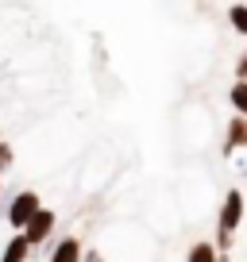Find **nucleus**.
<instances>
[{
  "instance_id": "1",
  "label": "nucleus",
  "mask_w": 247,
  "mask_h": 262,
  "mask_svg": "<svg viewBox=\"0 0 247 262\" xmlns=\"http://www.w3.org/2000/svg\"><path fill=\"white\" fill-rule=\"evenodd\" d=\"M239 220H243V193L232 189V193L224 196L220 220H216V251H228L232 247V231L239 228Z\"/></svg>"
},
{
  "instance_id": "2",
  "label": "nucleus",
  "mask_w": 247,
  "mask_h": 262,
  "mask_svg": "<svg viewBox=\"0 0 247 262\" xmlns=\"http://www.w3.org/2000/svg\"><path fill=\"white\" fill-rule=\"evenodd\" d=\"M50 231H54V212H50V208H39V212L31 216V220H27V228L19 231V235L27 239V247H39V243H47V235Z\"/></svg>"
},
{
  "instance_id": "3",
  "label": "nucleus",
  "mask_w": 247,
  "mask_h": 262,
  "mask_svg": "<svg viewBox=\"0 0 247 262\" xmlns=\"http://www.w3.org/2000/svg\"><path fill=\"white\" fill-rule=\"evenodd\" d=\"M39 208H43V205H39V196H35L31 189H27V193H19L16 201H12V208H8V224L24 231V228H27V220H31V216L39 212Z\"/></svg>"
},
{
  "instance_id": "4",
  "label": "nucleus",
  "mask_w": 247,
  "mask_h": 262,
  "mask_svg": "<svg viewBox=\"0 0 247 262\" xmlns=\"http://www.w3.org/2000/svg\"><path fill=\"white\" fill-rule=\"evenodd\" d=\"M31 258V247H27L24 235H12L8 247H4V254H0V262H27Z\"/></svg>"
},
{
  "instance_id": "5",
  "label": "nucleus",
  "mask_w": 247,
  "mask_h": 262,
  "mask_svg": "<svg viewBox=\"0 0 247 262\" xmlns=\"http://www.w3.org/2000/svg\"><path fill=\"white\" fill-rule=\"evenodd\" d=\"M50 262H81V239H62L50 254Z\"/></svg>"
},
{
  "instance_id": "6",
  "label": "nucleus",
  "mask_w": 247,
  "mask_h": 262,
  "mask_svg": "<svg viewBox=\"0 0 247 262\" xmlns=\"http://www.w3.org/2000/svg\"><path fill=\"white\" fill-rule=\"evenodd\" d=\"M239 147H247V120H232V127H228V143H224V155H232V150H239Z\"/></svg>"
},
{
  "instance_id": "7",
  "label": "nucleus",
  "mask_w": 247,
  "mask_h": 262,
  "mask_svg": "<svg viewBox=\"0 0 247 262\" xmlns=\"http://www.w3.org/2000/svg\"><path fill=\"white\" fill-rule=\"evenodd\" d=\"M232 108H236L239 120H247V81H236V85H232Z\"/></svg>"
},
{
  "instance_id": "8",
  "label": "nucleus",
  "mask_w": 247,
  "mask_h": 262,
  "mask_svg": "<svg viewBox=\"0 0 247 262\" xmlns=\"http://www.w3.org/2000/svg\"><path fill=\"white\" fill-rule=\"evenodd\" d=\"M186 262H216V247L213 243H193L190 254H186Z\"/></svg>"
},
{
  "instance_id": "9",
  "label": "nucleus",
  "mask_w": 247,
  "mask_h": 262,
  "mask_svg": "<svg viewBox=\"0 0 247 262\" xmlns=\"http://www.w3.org/2000/svg\"><path fill=\"white\" fill-rule=\"evenodd\" d=\"M228 24L236 27L239 35H247V4H232L228 8Z\"/></svg>"
},
{
  "instance_id": "10",
  "label": "nucleus",
  "mask_w": 247,
  "mask_h": 262,
  "mask_svg": "<svg viewBox=\"0 0 247 262\" xmlns=\"http://www.w3.org/2000/svg\"><path fill=\"white\" fill-rule=\"evenodd\" d=\"M8 166H12V147H8V143H0V173L8 170Z\"/></svg>"
},
{
  "instance_id": "11",
  "label": "nucleus",
  "mask_w": 247,
  "mask_h": 262,
  "mask_svg": "<svg viewBox=\"0 0 247 262\" xmlns=\"http://www.w3.org/2000/svg\"><path fill=\"white\" fill-rule=\"evenodd\" d=\"M236 77H239V81H247V54L236 62Z\"/></svg>"
},
{
  "instance_id": "12",
  "label": "nucleus",
  "mask_w": 247,
  "mask_h": 262,
  "mask_svg": "<svg viewBox=\"0 0 247 262\" xmlns=\"http://www.w3.org/2000/svg\"><path fill=\"white\" fill-rule=\"evenodd\" d=\"M0 189H4V181H0Z\"/></svg>"
}]
</instances>
